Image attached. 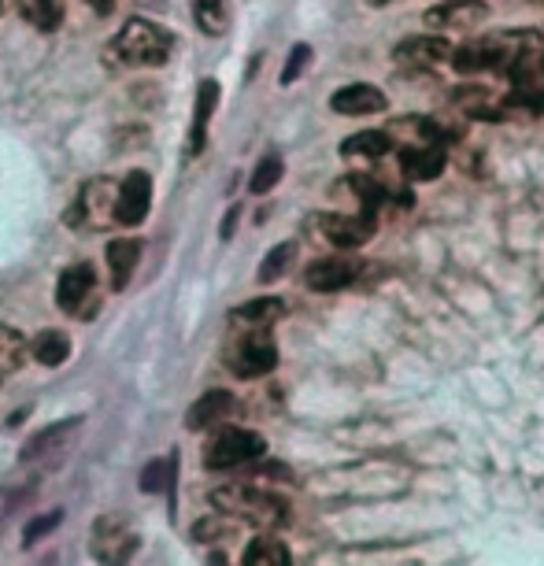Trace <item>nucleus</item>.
Returning <instances> with one entry per match:
<instances>
[{"label":"nucleus","instance_id":"nucleus-1","mask_svg":"<svg viewBox=\"0 0 544 566\" xmlns=\"http://www.w3.org/2000/svg\"><path fill=\"white\" fill-rule=\"evenodd\" d=\"M544 34L537 30H496L482 41L452 49V67L456 71H515L522 60H530V52L541 49Z\"/></svg>","mask_w":544,"mask_h":566},{"label":"nucleus","instance_id":"nucleus-2","mask_svg":"<svg viewBox=\"0 0 544 566\" xmlns=\"http://www.w3.org/2000/svg\"><path fill=\"white\" fill-rule=\"evenodd\" d=\"M175 52V34L153 19H130L108 49V63L115 67H164Z\"/></svg>","mask_w":544,"mask_h":566},{"label":"nucleus","instance_id":"nucleus-3","mask_svg":"<svg viewBox=\"0 0 544 566\" xmlns=\"http://www.w3.org/2000/svg\"><path fill=\"white\" fill-rule=\"evenodd\" d=\"M222 515H233L241 522H249L255 530H279L290 522V504L282 496H274L271 489H255V485H222L211 493Z\"/></svg>","mask_w":544,"mask_h":566},{"label":"nucleus","instance_id":"nucleus-4","mask_svg":"<svg viewBox=\"0 0 544 566\" xmlns=\"http://www.w3.org/2000/svg\"><path fill=\"white\" fill-rule=\"evenodd\" d=\"M266 452V441L260 433L252 430H241V426H227L219 430L216 437L208 441L205 448V463L211 470H230V467H244V463H255Z\"/></svg>","mask_w":544,"mask_h":566},{"label":"nucleus","instance_id":"nucleus-5","mask_svg":"<svg viewBox=\"0 0 544 566\" xmlns=\"http://www.w3.org/2000/svg\"><path fill=\"white\" fill-rule=\"evenodd\" d=\"M279 367V345H274V337L266 334L263 326H252L249 334H241L233 340L230 348V370L238 374V378H263V374H271Z\"/></svg>","mask_w":544,"mask_h":566},{"label":"nucleus","instance_id":"nucleus-6","mask_svg":"<svg viewBox=\"0 0 544 566\" xmlns=\"http://www.w3.org/2000/svg\"><path fill=\"white\" fill-rule=\"evenodd\" d=\"M115 200H119V186H112L108 178H90L79 193V205H74L71 222L85 230H108L115 222Z\"/></svg>","mask_w":544,"mask_h":566},{"label":"nucleus","instance_id":"nucleus-7","mask_svg":"<svg viewBox=\"0 0 544 566\" xmlns=\"http://www.w3.org/2000/svg\"><path fill=\"white\" fill-rule=\"evenodd\" d=\"M142 548V537L123 515H101L93 526V555L101 563H126L134 559V552Z\"/></svg>","mask_w":544,"mask_h":566},{"label":"nucleus","instance_id":"nucleus-8","mask_svg":"<svg viewBox=\"0 0 544 566\" xmlns=\"http://www.w3.org/2000/svg\"><path fill=\"white\" fill-rule=\"evenodd\" d=\"M56 304L67 315H82L97 304V274H93L90 263H74L60 274L56 285Z\"/></svg>","mask_w":544,"mask_h":566},{"label":"nucleus","instance_id":"nucleus-9","mask_svg":"<svg viewBox=\"0 0 544 566\" xmlns=\"http://www.w3.org/2000/svg\"><path fill=\"white\" fill-rule=\"evenodd\" d=\"M318 230L337 249H359L378 233L375 211H359V216H318Z\"/></svg>","mask_w":544,"mask_h":566},{"label":"nucleus","instance_id":"nucleus-10","mask_svg":"<svg viewBox=\"0 0 544 566\" xmlns=\"http://www.w3.org/2000/svg\"><path fill=\"white\" fill-rule=\"evenodd\" d=\"M148 208H153V178L145 170H130L119 186V200H115V222L137 227V222H145Z\"/></svg>","mask_w":544,"mask_h":566},{"label":"nucleus","instance_id":"nucleus-11","mask_svg":"<svg viewBox=\"0 0 544 566\" xmlns=\"http://www.w3.org/2000/svg\"><path fill=\"white\" fill-rule=\"evenodd\" d=\"M363 266L348 255H326V260H315L312 266L304 271V282L307 290L315 293H337V290H348L352 282L359 277Z\"/></svg>","mask_w":544,"mask_h":566},{"label":"nucleus","instance_id":"nucleus-12","mask_svg":"<svg viewBox=\"0 0 544 566\" xmlns=\"http://www.w3.org/2000/svg\"><path fill=\"white\" fill-rule=\"evenodd\" d=\"M448 156L441 142H415L400 153V167L411 181H433L444 170Z\"/></svg>","mask_w":544,"mask_h":566},{"label":"nucleus","instance_id":"nucleus-13","mask_svg":"<svg viewBox=\"0 0 544 566\" xmlns=\"http://www.w3.org/2000/svg\"><path fill=\"white\" fill-rule=\"evenodd\" d=\"M238 411V400L230 397L227 389H211V392H205L193 408H189V415H186V430H193V433H200V430H211V426H222L230 419V415Z\"/></svg>","mask_w":544,"mask_h":566},{"label":"nucleus","instance_id":"nucleus-14","mask_svg":"<svg viewBox=\"0 0 544 566\" xmlns=\"http://www.w3.org/2000/svg\"><path fill=\"white\" fill-rule=\"evenodd\" d=\"M489 15V8L482 0H452V4H441L433 12H426V23L437 30H474L482 27Z\"/></svg>","mask_w":544,"mask_h":566},{"label":"nucleus","instance_id":"nucleus-15","mask_svg":"<svg viewBox=\"0 0 544 566\" xmlns=\"http://www.w3.org/2000/svg\"><path fill=\"white\" fill-rule=\"evenodd\" d=\"M329 108H334L337 115H375V112L386 108V97H381L378 85L352 82L329 97Z\"/></svg>","mask_w":544,"mask_h":566},{"label":"nucleus","instance_id":"nucleus-16","mask_svg":"<svg viewBox=\"0 0 544 566\" xmlns=\"http://www.w3.org/2000/svg\"><path fill=\"white\" fill-rule=\"evenodd\" d=\"M219 108V82L216 78H205L197 90V108H193V126H189V156L205 153V142H208V123L211 115Z\"/></svg>","mask_w":544,"mask_h":566},{"label":"nucleus","instance_id":"nucleus-17","mask_svg":"<svg viewBox=\"0 0 544 566\" xmlns=\"http://www.w3.org/2000/svg\"><path fill=\"white\" fill-rule=\"evenodd\" d=\"M393 60L404 63V67H430L437 60H452V45L441 38H408L397 45Z\"/></svg>","mask_w":544,"mask_h":566},{"label":"nucleus","instance_id":"nucleus-18","mask_svg":"<svg viewBox=\"0 0 544 566\" xmlns=\"http://www.w3.org/2000/svg\"><path fill=\"white\" fill-rule=\"evenodd\" d=\"M137 260H142V241H130V238H126V241H112V249H108V271H112V290L115 293L126 290V282H130Z\"/></svg>","mask_w":544,"mask_h":566},{"label":"nucleus","instance_id":"nucleus-19","mask_svg":"<svg viewBox=\"0 0 544 566\" xmlns=\"http://www.w3.org/2000/svg\"><path fill=\"white\" fill-rule=\"evenodd\" d=\"M386 153H393V134L386 130H359L341 142V156L348 159H381Z\"/></svg>","mask_w":544,"mask_h":566},{"label":"nucleus","instance_id":"nucleus-20","mask_svg":"<svg viewBox=\"0 0 544 566\" xmlns=\"http://www.w3.org/2000/svg\"><path fill=\"white\" fill-rule=\"evenodd\" d=\"M285 315V304L279 301V296H260V301H249V304H241L238 312L230 315V323L233 326H274L279 318Z\"/></svg>","mask_w":544,"mask_h":566},{"label":"nucleus","instance_id":"nucleus-21","mask_svg":"<svg viewBox=\"0 0 544 566\" xmlns=\"http://www.w3.org/2000/svg\"><path fill=\"white\" fill-rule=\"evenodd\" d=\"M15 4H19V15L34 30H45V34L60 30L63 12H67V0H15Z\"/></svg>","mask_w":544,"mask_h":566},{"label":"nucleus","instance_id":"nucleus-22","mask_svg":"<svg viewBox=\"0 0 544 566\" xmlns=\"http://www.w3.org/2000/svg\"><path fill=\"white\" fill-rule=\"evenodd\" d=\"M241 563H244V566H290V563H293V555H290V548H285L282 541H274V537H255V541L249 544V548H244Z\"/></svg>","mask_w":544,"mask_h":566},{"label":"nucleus","instance_id":"nucleus-23","mask_svg":"<svg viewBox=\"0 0 544 566\" xmlns=\"http://www.w3.org/2000/svg\"><path fill=\"white\" fill-rule=\"evenodd\" d=\"M197 27L211 38H222L230 30V0H193Z\"/></svg>","mask_w":544,"mask_h":566},{"label":"nucleus","instance_id":"nucleus-24","mask_svg":"<svg viewBox=\"0 0 544 566\" xmlns=\"http://www.w3.org/2000/svg\"><path fill=\"white\" fill-rule=\"evenodd\" d=\"M38 363H45V367H60V363H67L71 356V337L60 334V329H45V334L34 337V345H30Z\"/></svg>","mask_w":544,"mask_h":566},{"label":"nucleus","instance_id":"nucleus-25","mask_svg":"<svg viewBox=\"0 0 544 566\" xmlns=\"http://www.w3.org/2000/svg\"><path fill=\"white\" fill-rule=\"evenodd\" d=\"M293 260H296V244H293V241H282V244H274V249L263 255V263H260V274H255V277H260L263 285L279 282V277H282V274H285V271H290V266H293Z\"/></svg>","mask_w":544,"mask_h":566},{"label":"nucleus","instance_id":"nucleus-26","mask_svg":"<svg viewBox=\"0 0 544 566\" xmlns=\"http://www.w3.org/2000/svg\"><path fill=\"white\" fill-rule=\"evenodd\" d=\"M27 352H30V348H27L23 334H19V329H12V326L0 323V374H12V370L23 367Z\"/></svg>","mask_w":544,"mask_h":566},{"label":"nucleus","instance_id":"nucleus-27","mask_svg":"<svg viewBox=\"0 0 544 566\" xmlns=\"http://www.w3.org/2000/svg\"><path fill=\"white\" fill-rule=\"evenodd\" d=\"M348 186H352V197L359 200L363 205V211H378L381 205H389V193L386 189L378 186L375 178H363V175H352V178H345Z\"/></svg>","mask_w":544,"mask_h":566},{"label":"nucleus","instance_id":"nucleus-28","mask_svg":"<svg viewBox=\"0 0 544 566\" xmlns=\"http://www.w3.org/2000/svg\"><path fill=\"white\" fill-rule=\"evenodd\" d=\"M282 175H285V164L279 156H266V159H260V167L252 170V181H249V189L255 197H263V193H271L274 186L282 181Z\"/></svg>","mask_w":544,"mask_h":566},{"label":"nucleus","instance_id":"nucleus-29","mask_svg":"<svg viewBox=\"0 0 544 566\" xmlns=\"http://www.w3.org/2000/svg\"><path fill=\"white\" fill-rule=\"evenodd\" d=\"M175 470H178V455L170 452V459H156L142 470V489L145 493H159L164 485L175 482Z\"/></svg>","mask_w":544,"mask_h":566},{"label":"nucleus","instance_id":"nucleus-30","mask_svg":"<svg viewBox=\"0 0 544 566\" xmlns=\"http://www.w3.org/2000/svg\"><path fill=\"white\" fill-rule=\"evenodd\" d=\"M74 426H79V419H67V422H60V426H52V430H45V433H38L34 441L27 444V452H23V459H38V455H45V452H52L63 437H71L74 433Z\"/></svg>","mask_w":544,"mask_h":566},{"label":"nucleus","instance_id":"nucleus-31","mask_svg":"<svg viewBox=\"0 0 544 566\" xmlns=\"http://www.w3.org/2000/svg\"><path fill=\"white\" fill-rule=\"evenodd\" d=\"M511 108H526V112H544V85L533 78V82H519L508 97Z\"/></svg>","mask_w":544,"mask_h":566},{"label":"nucleus","instance_id":"nucleus-32","mask_svg":"<svg viewBox=\"0 0 544 566\" xmlns=\"http://www.w3.org/2000/svg\"><path fill=\"white\" fill-rule=\"evenodd\" d=\"M233 533V526L227 522V515H211V518H205V522H197V530H193V537L200 541V544H208V541H219V537H230Z\"/></svg>","mask_w":544,"mask_h":566},{"label":"nucleus","instance_id":"nucleus-33","mask_svg":"<svg viewBox=\"0 0 544 566\" xmlns=\"http://www.w3.org/2000/svg\"><path fill=\"white\" fill-rule=\"evenodd\" d=\"M307 63H312V45H296V49L290 52V60H285V71H282V85H290V82H296V78H301Z\"/></svg>","mask_w":544,"mask_h":566},{"label":"nucleus","instance_id":"nucleus-34","mask_svg":"<svg viewBox=\"0 0 544 566\" xmlns=\"http://www.w3.org/2000/svg\"><path fill=\"white\" fill-rule=\"evenodd\" d=\"M63 522V511H52V515H45V518H34L30 526L23 530V544H34L38 537H45V533H52Z\"/></svg>","mask_w":544,"mask_h":566},{"label":"nucleus","instance_id":"nucleus-35","mask_svg":"<svg viewBox=\"0 0 544 566\" xmlns=\"http://www.w3.org/2000/svg\"><path fill=\"white\" fill-rule=\"evenodd\" d=\"M238 216H241V208H230V211H227V219H222V230H219V238H222V241H230V238H233V227H238Z\"/></svg>","mask_w":544,"mask_h":566},{"label":"nucleus","instance_id":"nucleus-36","mask_svg":"<svg viewBox=\"0 0 544 566\" xmlns=\"http://www.w3.org/2000/svg\"><path fill=\"white\" fill-rule=\"evenodd\" d=\"M85 4L93 8V12H101V15H108L112 8H115V0H85Z\"/></svg>","mask_w":544,"mask_h":566},{"label":"nucleus","instance_id":"nucleus-37","mask_svg":"<svg viewBox=\"0 0 544 566\" xmlns=\"http://www.w3.org/2000/svg\"><path fill=\"white\" fill-rule=\"evenodd\" d=\"M367 4H375V8H381V4H389V0H367Z\"/></svg>","mask_w":544,"mask_h":566},{"label":"nucleus","instance_id":"nucleus-38","mask_svg":"<svg viewBox=\"0 0 544 566\" xmlns=\"http://www.w3.org/2000/svg\"><path fill=\"white\" fill-rule=\"evenodd\" d=\"M0 8H4V0H0Z\"/></svg>","mask_w":544,"mask_h":566},{"label":"nucleus","instance_id":"nucleus-39","mask_svg":"<svg viewBox=\"0 0 544 566\" xmlns=\"http://www.w3.org/2000/svg\"><path fill=\"white\" fill-rule=\"evenodd\" d=\"M541 63H544V56H541Z\"/></svg>","mask_w":544,"mask_h":566},{"label":"nucleus","instance_id":"nucleus-40","mask_svg":"<svg viewBox=\"0 0 544 566\" xmlns=\"http://www.w3.org/2000/svg\"><path fill=\"white\" fill-rule=\"evenodd\" d=\"M541 4H544V0H541Z\"/></svg>","mask_w":544,"mask_h":566}]
</instances>
